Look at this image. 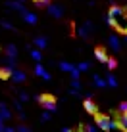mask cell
Here are the masks:
<instances>
[{"label":"cell","mask_w":127,"mask_h":132,"mask_svg":"<svg viewBox=\"0 0 127 132\" xmlns=\"http://www.w3.org/2000/svg\"><path fill=\"white\" fill-rule=\"evenodd\" d=\"M4 132H16V128H13V126H6V130Z\"/></svg>","instance_id":"836d02e7"},{"label":"cell","mask_w":127,"mask_h":132,"mask_svg":"<svg viewBox=\"0 0 127 132\" xmlns=\"http://www.w3.org/2000/svg\"><path fill=\"white\" fill-rule=\"evenodd\" d=\"M35 4H37L39 8H48L50 6V0H35Z\"/></svg>","instance_id":"cb8c5ba5"},{"label":"cell","mask_w":127,"mask_h":132,"mask_svg":"<svg viewBox=\"0 0 127 132\" xmlns=\"http://www.w3.org/2000/svg\"><path fill=\"white\" fill-rule=\"evenodd\" d=\"M83 105H85V111L90 113V115H96V113H98V107H96V103H94L93 100H85Z\"/></svg>","instance_id":"ba28073f"},{"label":"cell","mask_w":127,"mask_h":132,"mask_svg":"<svg viewBox=\"0 0 127 132\" xmlns=\"http://www.w3.org/2000/svg\"><path fill=\"white\" fill-rule=\"evenodd\" d=\"M117 109H119V113H127V102H121Z\"/></svg>","instance_id":"4dcf8cb0"},{"label":"cell","mask_w":127,"mask_h":132,"mask_svg":"<svg viewBox=\"0 0 127 132\" xmlns=\"http://www.w3.org/2000/svg\"><path fill=\"white\" fill-rule=\"evenodd\" d=\"M71 90H75V92H79V90H81V82H79V79H73V80H71Z\"/></svg>","instance_id":"603a6c76"},{"label":"cell","mask_w":127,"mask_h":132,"mask_svg":"<svg viewBox=\"0 0 127 132\" xmlns=\"http://www.w3.org/2000/svg\"><path fill=\"white\" fill-rule=\"evenodd\" d=\"M77 69H79V71H89L90 65H89V61H81L79 65H77Z\"/></svg>","instance_id":"d4e9b609"},{"label":"cell","mask_w":127,"mask_h":132,"mask_svg":"<svg viewBox=\"0 0 127 132\" xmlns=\"http://www.w3.org/2000/svg\"><path fill=\"white\" fill-rule=\"evenodd\" d=\"M40 119H43V121H50V111H43Z\"/></svg>","instance_id":"1f68e13d"},{"label":"cell","mask_w":127,"mask_h":132,"mask_svg":"<svg viewBox=\"0 0 127 132\" xmlns=\"http://www.w3.org/2000/svg\"><path fill=\"white\" fill-rule=\"evenodd\" d=\"M106 67H108L110 71H114L116 67H117V61L114 60V57H108V61H106Z\"/></svg>","instance_id":"ffe728a7"},{"label":"cell","mask_w":127,"mask_h":132,"mask_svg":"<svg viewBox=\"0 0 127 132\" xmlns=\"http://www.w3.org/2000/svg\"><path fill=\"white\" fill-rule=\"evenodd\" d=\"M108 44H110V48L114 50V52H117V50L121 48V40H119V36H117V35H110Z\"/></svg>","instance_id":"8992f818"},{"label":"cell","mask_w":127,"mask_h":132,"mask_svg":"<svg viewBox=\"0 0 127 132\" xmlns=\"http://www.w3.org/2000/svg\"><path fill=\"white\" fill-rule=\"evenodd\" d=\"M39 103H43V107L46 109V111H56V100L52 96H48V94H40V96H35Z\"/></svg>","instance_id":"7a4b0ae2"},{"label":"cell","mask_w":127,"mask_h":132,"mask_svg":"<svg viewBox=\"0 0 127 132\" xmlns=\"http://www.w3.org/2000/svg\"><path fill=\"white\" fill-rule=\"evenodd\" d=\"M16 132H33V130H31V128H27L23 122H21V125H17V126H16Z\"/></svg>","instance_id":"484cf974"},{"label":"cell","mask_w":127,"mask_h":132,"mask_svg":"<svg viewBox=\"0 0 127 132\" xmlns=\"http://www.w3.org/2000/svg\"><path fill=\"white\" fill-rule=\"evenodd\" d=\"M94 57H96L98 61H102V63L108 61V54H106V50H104L102 46H98L96 50H94Z\"/></svg>","instance_id":"30bf717a"},{"label":"cell","mask_w":127,"mask_h":132,"mask_svg":"<svg viewBox=\"0 0 127 132\" xmlns=\"http://www.w3.org/2000/svg\"><path fill=\"white\" fill-rule=\"evenodd\" d=\"M73 67H75V65H73V63H69V61H62V63H60V69L66 71V73H71V71H73Z\"/></svg>","instance_id":"ac0fdd59"},{"label":"cell","mask_w":127,"mask_h":132,"mask_svg":"<svg viewBox=\"0 0 127 132\" xmlns=\"http://www.w3.org/2000/svg\"><path fill=\"white\" fill-rule=\"evenodd\" d=\"M19 102H29V94L25 90H19Z\"/></svg>","instance_id":"4316f807"},{"label":"cell","mask_w":127,"mask_h":132,"mask_svg":"<svg viewBox=\"0 0 127 132\" xmlns=\"http://www.w3.org/2000/svg\"><path fill=\"white\" fill-rule=\"evenodd\" d=\"M0 117H2L4 121H10L12 119V111L8 109L6 103H0Z\"/></svg>","instance_id":"4fadbf2b"},{"label":"cell","mask_w":127,"mask_h":132,"mask_svg":"<svg viewBox=\"0 0 127 132\" xmlns=\"http://www.w3.org/2000/svg\"><path fill=\"white\" fill-rule=\"evenodd\" d=\"M12 79H13V82H25L27 75H25L23 71H13L12 73Z\"/></svg>","instance_id":"5bb4252c"},{"label":"cell","mask_w":127,"mask_h":132,"mask_svg":"<svg viewBox=\"0 0 127 132\" xmlns=\"http://www.w3.org/2000/svg\"><path fill=\"white\" fill-rule=\"evenodd\" d=\"M106 23L127 35V10L121 6H112L106 15Z\"/></svg>","instance_id":"6da1fadb"},{"label":"cell","mask_w":127,"mask_h":132,"mask_svg":"<svg viewBox=\"0 0 127 132\" xmlns=\"http://www.w3.org/2000/svg\"><path fill=\"white\" fill-rule=\"evenodd\" d=\"M62 132H73V130H71L69 126H64V128H62Z\"/></svg>","instance_id":"e575fe53"},{"label":"cell","mask_w":127,"mask_h":132,"mask_svg":"<svg viewBox=\"0 0 127 132\" xmlns=\"http://www.w3.org/2000/svg\"><path fill=\"white\" fill-rule=\"evenodd\" d=\"M35 46H37L39 50H44L48 46V40L44 38V36H37V38H35Z\"/></svg>","instance_id":"9a60e30c"},{"label":"cell","mask_w":127,"mask_h":132,"mask_svg":"<svg viewBox=\"0 0 127 132\" xmlns=\"http://www.w3.org/2000/svg\"><path fill=\"white\" fill-rule=\"evenodd\" d=\"M0 25H2L4 29H13V25H12V23H8V21H2Z\"/></svg>","instance_id":"d6a6232c"},{"label":"cell","mask_w":127,"mask_h":132,"mask_svg":"<svg viewBox=\"0 0 127 132\" xmlns=\"http://www.w3.org/2000/svg\"><path fill=\"white\" fill-rule=\"evenodd\" d=\"M31 57H33V60L39 63L40 60H43V56H40V50H31Z\"/></svg>","instance_id":"7402d4cb"},{"label":"cell","mask_w":127,"mask_h":132,"mask_svg":"<svg viewBox=\"0 0 127 132\" xmlns=\"http://www.w3.org/2000/svg\"><path fill=\"white\" fill-rule=\"evenodd\" d=\"M6 6L10 8V10H13V12H21V13L25 12L23 2H17V0H8V2H6Z\"/></svg>","instance_id":"52a82bcc"},{"label":"cell","mask_w":127,"mask_h":132,"mask_svg":"<svg viewBox=\"0 0 127 132\" xmlns=\"http://www.w3.org/2000/svg\"><path fill=\"white\" fill-rule=\"evenodd\" d=\"M6 130V125H4V122H0V132H4Z\"/></svg>","instance_id":"d590c367"},{"label":"cell","mask_w":127,"mask_h":132,"mask_svg":"<svg viewBox=\"0 0 127 132\" xmlns=\"http://www.w3.org/2000/svg\"><path fill=\"white\" fill-rule=\"evenodd\" d=\"M13 71L16 69H12V67H2V69H0V79H10Z\"/></svg>","instance_id":"e0dca14e"},{"label":"cell","mask_w":127,"mask_h":132,"mask_svg":"<svg viewBox=\"0 0 127 132\" xmlns=\"http://www.w3.org/2000/svg\"><path fill=\"white\" fill-rule=\"evenodd\" d=\"M35 73H37V75L40 77V79H44V80H50V73H48L46 69H44V67L40 65V63H37V65H35Z\"/></svg>","instance_id":"9c48e42d"},{"label":"cell","mask_w":127,"mask_h":132,"mask_svg":"<svg viewBox=\"0 0 127 132\" xmlns=\"http://www.w3.org/2000/svg\"><path fill=\"white\" fill-rule=\"evenodd\" d=\"M119 126L123 130H127V113H121V117H119Z\"/></svg>","instance_id":"44dd1931"},{"label":"cell","mask_w":127,"mask_h":132,"mask_svg":"<svg viewBox=\"0 0 127 132\" xmlns=\"http://www.w3.org/2000/svg\"><path fill=\"white\" fill-rule=\"evenodd\" d=\"M98 130H100V128H98L96 125H87V126H85V132H98Z\"/></svg>","instance_id":"83f0119b"},{"label":"cell","mask_w":127,"mask_h":132,"mask_svg":"<svg viewBox=\"0 0 127 132\" xmlns=\"http://www.w3.org/2000/svg\"><path fill=\"white\" fill-rule=\"evenodd\" d=\"M69 75H71V79H79V75H81V71H79V69H77V67H73V71H71V73H69Z\"/></svg>","instance_id":"f546056e"},{"label":"cell","mask_w":127,"mask_h":132,"mask_svg":"<svg viewBox=\"0 0 127 132\" xmlns=\"http://www.w3.org/2000/svg\"><path fill=\"white\" fill-rule=\"evenodd\" d=\"M81 132H85V128H83V130H81Z\"/></svg>","instance_id":"f35d334b"},{"label":"cell","mask_w":127,"mask_h":132,"mask_svg":"<svg viewBox=\"0 0 127 132\" xmlns=\"http://www.w3.org/2000/svg\"><path fill=\"white\" fill-rule=\"evenodd\" d=\"M110 122H112V119H108V117H104V115H96V126L100 130L110 132Z\"/></svg>","instance_id":"3957f363"},{"label":"cell","mask_w":127,"mask_h":132,"mask_svg":"<svg viewBox=\"0 0 127 132\" xmlns=\"http://www.w3.org/2000/svg\"><path fill=\"white\" fill-rule=\"evenodd\" d=\"M46 10H48V13H50L52 17H56V19H60V17L64 15V8L62 6H56V4H50Z\"/></svg>","instance_id":"5b68a950"},{"label":"cell","mask_w":127,"mask_h":132,"mask_svg":"<svg viewBox=\"0 0 127 132\" xmlns=\"http://www.w3.org/2000/svg\"><path fill=\"white\" fill-rule=\"evenodd\" d=\"M94 31V25L93 23H85V25H81L79 29H77V35L81 36V38H89V35Z\"/></svg>","instance_id":"277c9868"},{"label":"cell","mask_w":127,"mask_h":132,"mask_svg":"<svg viewBox=\"0 0 127 132\" xmlns=\"http://www.w3.org/2000/svg\"><path fill=\"white\" fill-rule=\"evenodd\" d=\"M21 15H23V21H25V23H29V25H35V23H37V19H39L33 12H27V10L21 13Z\"/></svg>","instance_id":"7c38bea8"},{"label":"cell","mask_w":127,"mask_h":132,"mask_svg":"<svg viewBox=\"0 0 127 132\" xmlns=\"http://www.w3.org/2000/svg\"><path fill=\"white\" fill-rule=\"evenodd\" d=\"M13 107H16L17 113H23V107H21V102H19V100H16V102H13Z\"/></svg>","instance_id":"f1b7e54d"},{"label":"cell","mask_w":127,"mask_h":132,"mask_svg":"<svg viewBox=\"0 0 127 132\" xmlns=\"http://www.w3.org/2000/svg\"><path fill=\"white\" fill-rule=\"evenodd\" d=\"M106 82H108V86H110V88H116V86H117V79L110 73V75H106Z\"/></svg>","instance_id":"d6986e66"},{"label":"cell","mask_w":127,"mask_h":132,"mask_svg":"<svg viewBox=\"0 0 127 132\" xmlns=\"http://www.w3.org/2000/svg\"><path fill=\"white\" fill-rule=\"evenodd\" d=\"M0 122H4V119H2V117H0Z\"/></svg>","instance_id":"8d00e7d4"},{"label":"cell","mask_w":127,"mask_h":132,"mask_svg":"<svg viewBox=\"0 0 127 132\" xmlns=\"http://www.w3.org/2000/svg\"><path fill=\"white\" fill-rule=\"evenodd\" d=\"M17 2H25V0H17Z\"/></svg>","instance_id":"74e56055"},{"label":"cell","mask_w":127,"mask_h":132,"mask_svg":"<svg viewBox=\"0 0 127 132\" xmlns=\"http://www.w3.org/2000/svg\"><path fill=\"white\" fill-rule=\"evenodd\" d=\"M6 56L12 57V60H16V57H17V48L13 46V44H8V46H6Z\"/></svg>","instance_id":"2e32d148"},{"label":"cell","mask_w":127,"mask_h":132,"mask_svg":"<svg viewBox=\"0 0 127 132\" xmlns=\"http://www.w3.org/2000/svg\"><path fill=\"white\" fill-rule=\"evenodd\" d=\"M93 84L96 86V88H106V86H108L106 79H104L102 75H93Z\"/></svg>","instance_id":"8fae6325"}]
</instances>
